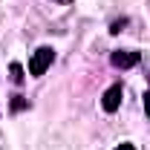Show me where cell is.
I'll use <instances>...</instances> for the list:
<instances>
[{
	"instance_id": "cell-1",
	"label": "cell",
	"mask_w": 150,
	"mask_h": 150,
	"mask_svg": "<svg viewBox=\"0 0 150 150\" xmlns=\"http://www.w3.org/2000/svg\"><path fill=\"white\" fill-rule=\"evenodd\" d=\"M52 61H55V49H52V46L35 49V55H32V61H29V75H43L49 67H52Z\"/></svg>"
},
{
	"instance_id": "cell-4",
	"label": "cell",
	"mask_w": 150,
	"mask_h": 150,
	"mask_svg": "<svg viewBox=\"0 0 150 150\" xmlns=\"http://www.w3.org/2000/svg\"><path fill=\"white\" fill-rule=\"evenodd\" d=\"M9 72H12V81H15V84H23V67H20V64H12Z\"/></svg>"
},
{
	"instance_id": "cell-6",
	"label": "cell",
	"mask_w": 150,
	"mask_h": 150,
	"mask_svg": "<svg viewBox=\"0 0 150 150\" xmlns=\"http://www.w3.org/2000/svg\"><path fill=\"white\" fill-rule=\"evenodd\" d=\"M124 26H127V20H115V23H112V35H118V32H121V29H124Z\"/></svg>"
},
{
	"instance_id": "cell-9",
	"label": "cell",
	"mask_w": 150,
	"mask_h": 150,
	"mask_svg": "<svg viewBox=\"0 0 150 150\" xmlns=\"http://www.w3.org/2000/svg\"><path fill=\"white\" fill-rule=\"evenodd\" d=\"M58 3H69V0H58Z\"/></svg>"
},
{
	"instance_id": "cell-8",
	"label": "cell",
	"mask_w": 150,
	"mask_h": 150,
	"mask_svg": "<svg viewBox=\"0 0 150 150\" xmlns=\"http://www.w3.org/2000/svg\"><path fill=\"white\" fill-rule=\"evenodd\" d=\"M115 150H136V147H133V144H127V142H124V144H118V147H115Z\"/></svg>"
},
{
	"instance_id": "cell-3",
	"label": "cell",
	"mask_w": 150,
	"mask_h": 150,
	"mask_svg": "<svg viewBox=\"0 0 150 150\" xmlns=\"http://www.w3.org/2000/svg\"><path fill=\"white\" fill-rule=\"evenodd\" d=\"M139 52H133V49H118V52H112L110 61H112V67H118V69H130V67H136L139 64Z\"/></svg>"
},
{
	"instance_id": "cell-7",
	"label": "cell",
	"mask_w": 150,
	"mask_h": 150,
	"mask_svg": "<svg viewBox=\"0 0 150 150\" xmlns=\"http://www.w3.org/2000/svg\"><path fill=\"white\" fill-rule=\"evenodd\" d=\"M144 110H147V118H150V93H144Z\"/></svg>"
},
{
	"instance_id": "cell-5",
	"label": "cell",
	"mask_w": 150,
	"mask_h": 150,
	"mask_svg": "<svg viewBox=\"0 0 150 150\" xmlns=\"http://www.w3.org/2000/svg\"><path fill=\"white\" fill-rule=\"evenodd\" d=\"M12 110H15V112L26 110V98H23V95H15V98H12Z\"/></svg>"
},
{
	"instance_id": "cell-2",
	"label": "cell",
	"mask_w": 150,
	"mask_h": 150,
	"mask_svg": "<svg viewBox=\"0 0 150 150\" xmlns=\"http://www.w3.org/2000/svg\"><path fill=\"white\" fill-rule=\"evenodd\" d=\"M121 95H124L121 84H112L110 90L101 95V107H104V112H115V110H118V107H121Z\"/></svg>"
}]
</instances>
